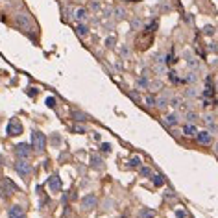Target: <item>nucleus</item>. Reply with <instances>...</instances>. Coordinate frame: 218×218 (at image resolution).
I'll return each instance as SVG.
<instances>
[{"label":"nucleus","instance_id":"nucleus-27","mask_svg":"<svg viewBox=\"0 0 218 218\" xmlns=\"http://www.w3.org/2000/svg\"><path fill=\"white\" fill-rule=\"evenodd\" d=\"M131 28H133V30H139V28H142V20H141L139 17H135V19L131 20Z\"/></svg>","mask_w":218,"mask_h":218},{"label":"nucleus","instance_id":"nucleus-38","mask_svg":"<svg viewBox=\"0 0 218 218\" xmlns=\"http://www.w3.org/2000/svg\"><path fill=\"white\" fill-rule=\"evenodd\" d=\"M187 216V213H185V211H181V209H178V211H176V218H185Z\"/></svg>","mask_w":218,"mask_h":218},{"label":"nucleus","instance_id":"nucleus-29","mask_svg":"<svg viewBox=\"0 0 218 218\" xmlns=\"http://www.w3.org/2000/svg\"><path fill=\"white\" fill-rule=\"evenodd\" d=\"M154 172H152V168H148V167H141V176L142 178H150Z\"/></svg>","mask_w":218,"mask_h":218},{"label":"nucleus","instance_id":"nucleus-37","mask_svg":"<svg viewBox=\"0 0 218 218\" xmlns=\"http://www.w3.org/2000/svg\"><path fill=\"white\" fill-rule=\"evenodd\" d=\"M46 105H48V107H56V98H52V96L46 98Z\"/></svg>","mask_w":218,"mask_h":218},{"label":"nucleus","instance_id":"nucleus-34","mask_svg":"<svg viewBox=\"0 0 218 218\" xmlns=\"http://www.w3.org/2000/svg\"><path fill=\"white\" fill-rule=\"evenodd\" d=\"M154 59H155V63H159V65H161V63H165V56H163L161 52H159V54H155V56H154Z\"/></svg>","mask_w":218,"mask_h":218},{"label":"nucleus","instance_id":"nucleus-35","mask_svg":"<svg viewBox=\"0 0 218 218\" xmlns=\"http://www.w3.org/2000/svg\"><path fill=\"white\" fill-rule=\"evenodd\" d=\"M155 28H157V22H155V20H154V22H150V24L146 26V30H148V31H155Z\"/></svg>","mask_w":218,"mask_h":218},{"label":"nucleus","instance_id":"nucleus-41","mask_svg":"<svg viewBox=\"0 0 218 218\" xmlns=\"http://www.w3.org/2000/svg\"><path fill=\"white\" fill-rule=\"evenodd\" d=\"M91 9H93V11H98V9H100V4H98V2H93V4H91Z\"/></svg>","mask_w":218,"mask_h":218},{"label":"nucleus","instance_id":"nucleus-49","mask_svg":"<svg viewBox=\"0 0 218 218\" xmlns=\"http://www.w3.org/2000/svg\"><path fill=\"white\" fill-rule=\"evenodd\" d=\"M216 89H218V81H216Z\"/></svg>","mask_w":218,"mask_h":218},{"label":"nucleus","instance_id":"nucleus-18","mask_svg":"<svg viewBox=\"0 0 218 218\" xmlns=\"http://www.w3.org/2000/svg\"><path fill=\"white\" fill-rule=\"evenodd\" d=\"M154 216H155V211L148 209V207H142L141 213H139V218H154Z\"/></svg>","mask_w":218,"mask_h":218},{"label":"nucleus","instance_id":"nucleus-8","mask_svg":"<svg viewBox=\"0 0 218 218\" xmlns=\"http://www.w3.org/2000/svg\"><path fill=\"white\" fill-rule=\"evenodd\" d=\"M196 141H198L200 144H211V142H213V135H211L207 130L196 131Z\"/></svg>","mask_w":218,"mask_h":218},{"label":"nucleus","instance_id":"nucleus-23","mask_svg":"<svg viewBox=\"0 0 218 218\" xmlns=\"http://www.w3.org/2000/svg\"><path fill=\"white\" fill-rule=\"evenodd\" d=\"M181 81H183V83H194V81H196V74H194V72H189Z\"/></svg>","mask_w":218,"mask_h":218},{"label":"nucleus","instance_id":"nucleus-40","mask_svg":"<svg viewBox=\"0 0 218 218\" xmlns=\"http://www.w3.org/2000/svg\"><path fill=\"white\" fill-rule=\"evenodd\" d=\"M102 152H111V144L104 142V144H102Z\"/></svg>","mask_w":218,"mask_h":218},{"label":"nucleus","instance_id":"nucleus-30","mask_svg":"<svg viewBox=\"0 0 218 218\" xmlns=\"http://www.w3.org/2000/svg\"><path fill=\"white\" fill-rule=\"evenodd\" d=\"M168 78H170V81H174V83H179V81H181V80L178 78V72H176V70H170V72H168Z\"/></svg>","mask_w":218,"mask_h":218},{"label":"nucleus","instance_id":"nucleus-11","mask_svg":"<svg viewBox=\"0 0 218 218\" xmlns=\"http://www.w3.org/2000/svg\"><path fill=\"white\" fill-rule=\"evenodd\" d=\"M185 61H187V65H189L191 68H194V70L200 67V61H198V59H196L191 52H185Z\"/></svg>","mask_w":218,"mask_h":218},{"label":"nucleus","instance_id":"nucleus-5","mask_svg":"<svg viewBox=\"0 0 218 218\" xmlns=\"http://www.w3.org/2000/svg\"><path fill=\"white\" fill-rule=\"evenodd\" d=\"M96 204H98V198H96L94 194H87V196H83V198H81V207H83L85 211L94 209V207H96Z\"/></svg>","mask_w":218,"mask_h":218},{"label":"nucleus","instance_id":"nucleus-21","mask_svg":"<svg viewBox=\"0 0 218 218\" xmlns=\"http://www.w3.org/2000/svg\"><path fill=\"white\" fill-rule=\"evenodd\" d=\"M185 118L189 120V124H194L200 117H198V113H194V111H187V113H185Z\"/></svg>","mask_w":218,"mask_h":218},{"label":"nucleus","instance_id":"nucleus-42","mask_svg":"<svg viewBox=\"0 0 218 218\" xmlns=\"http://www.w3.org/2000/svg\"><path fill=\"white\" fill-rule=\"evenodd\" d=\"M105 44H107V46H113V44H115V37H107Z\"/></svg>","mask_w":218,"mask_h":218},{"label":"nucleus","instance_id":"nucleus-33","mask_svg":"<svg viewBox=\"0 0 218 218\" xmlns=\"http://www.w3.org/2000/svg\"><path fill=\"white\" fill-rule=\"evenodd\" d=\"M176 61H178V59H176V56H174V54H168V56H167V59H165V63H167V65H174Z\"/></svg>","mask_w":218,"mask_h":218},{"label":"nucleus","instance_id":"nucleus-47","mask_svg":"<svg viewBox=\"0 0 218 218\" xmlns=\"http://www.w3.org/2000/svg\"><path fill=\"white\" fill-rule=\"evenodd\" d=\"M2 161H4V155H0V165H2Z\"/></svg>","mask_w":218,"mask_h":218},{"label":"nucleus","instance_id":"nucleus-9","mask_svg":"<svg viewBox=\"0 0 218 218\" xmlns=\"http://www.w3.org/2000/svg\"><path fill=\"white\" fill-rule=\"evenodd\" d=\"M7 215H9V218H24V209L20 205H11Z\"/></svg>","mask_w":218,"mask_h":218},{"label":"nucleus","instance_id":"nucleus-17","mask_svg":"<svg viewBox=\"0 0 218 218\" xmlns=\"http://www.w3.org/2000/svg\"><path fill=\"white\" fill-rule=\"evenodd\" d=\"M150 179H152V183H154L155 187H163V185H165V179H163L161 174H152Z\"/></svg>","mask_w":218,"mask_h":218},{"label":"nucleus","instance_id":"nucleus-22","mask_svg":"<svg viewBox=\"0 0 218 218\" xmlns=\"http://www.w3.org/2000/svg\"><path fill=\"white\" fill-rule=\"evenodd\" d=\"M144 102H146V107H155V96L154 94H146Z\"/></svg>","mask_w":218,"mask_h":218},{"label":"nucleus","instance_id":"nucleus-14","mask_svg":"<svg viewBox=\"0 0 218 218\" xmlns=\"http://www.w3.org/2000/svg\"><path fill=\"white\" fill-rule=\"evenodd\" d=\"M15 20H17L20 26H30V17H28V15H24V13H19V15L15 17Z\"/></svg>","mask_w":218,"mask_h":218},{"label":"nucleus","instance_id":"nucleus-2","mask_svg":"<svg viewBox=\"0 0 218 218\" xmlns=\"http://www.w3.org/2000/svg\"><path fill=\"white\" fill-rule=\"evenodd\" d=\"M6 130H7V135H11V137H19V135L22 133V124H20V120H19L17 117H13V118H9Z\"/></svg>","mask_w":218,"mask_h":218},{"label":"nucleus","instance_id":"nucleus-16","mask_svg":"<svg viewBox=\"0 0 218 218\" xmlns=\"http://www.w3.org/2000/svg\"><path fill=\"white\" fill-rule=\"evenodd\" d=\"M196 126L194 124H185V128H183V135H187V137H192V135H196Z\"/></svg>","mask_w":218,"mask_h":218},{"label":"nucleus","instance_id":"nucleus-36","mask_svg":"<svg viewBox=\"0 0 218 218\" xmlns=\"http://www.w3.org/2000/svg\"><path fill=\"white\" fill-rule=\"evenodd\" d=\"M204 33H205V35H213V33H215L213 26H205V28H204Z\"/></svg>","mask_w":218,"mask_h":218},{"label":"nucleus","instance_id":"nucleus-13","mask_svg":"<svg viewBox=\"0 0 218 218\" xmlns=\"http://www.w3.org/2000/svg\"><path fill=\"white\" fill-rule=\"evenodd\" d=\"M155 105H157V109L165 111V109L168 107V98H165V96H159V98H155Z\"/></svg>","mask_w":218,"mask_h":218},{"label":"nucleus","instance_id":"nucleus-25","mask_svg":"<svg viewBox=\"0 0 218 218\" xmlns=\"http://www.w3.org/2000/svg\"><path fill=\"white\" fill-rule=\"evenodd\" d=\"M115 17H117L118 20H122V19L126 17V9H124V7H117V9H115Z\"/></svg>","mask_w":218,"mask_h":218},{"label":"nucleus","instance_id":"nucleus-48","mask_svg":"<svg viewBox=\"0 0 218 218\" xmlns=\"http://www.w3.org/2000/svg\"><path fill=\"white\" fill-rule=\"evenodd\" d=\"M128 2H139V0H128Z\"/></svg>","mask_w":218,"mask_h":218},{"label":"nucleus","instance_id":"nucleus-10","mask_svg":"<svg viewBox=\"0 0 218 218\" xmlns=\"http://www.w3.org/2000/svg\"><path fill=\"white\" fill-rule=\"evenodd\" d=\"M178 122H179V118H178V115H176V113L167 115V117H165V120H163V124H165L167 128H176V126H178Z\"/></svg>","mask_w":218,"mask_h":218},{"label":"nucleus","instance_id":"nucleus-32","mask_svg":"<svg viewBox=\"0 0 218 218\" xmlns=\"http://www.w3.org/2000/svg\"><path fill=\"white\" fill-rule=\"evenodd\" d=\"M72 117H74L78 122H81V120H87V117H85L83 113H80V111H74V113H72Z\"/></svg>","mask_w":218,"mask_h":218},{"label":"nucleus","instance_id":"nucleus-24","mask_svg":"<svg viewBox=\"0 0 218 218\" xmlns=\"http://www.w3.org/2000/svg\"><path fill=\"white\" fill-rule=\"evenodd\" d=\"M185 96H189V98H196V96H198V89H196V87H189V89L185 91Z\"/></svg>","mask_w":218,"mask_h":218},{"label":"nucleus","instance_id":"nucleus-15","mask_svg":"<svg viewBox=\"0 0 218 218\" xmlns=\"http://www.w3.org/2000/svg\"><path fill=\"white\" fill-rule=\"evenodd\" d=\"M148 89H150L152 93L161 91V89H163V81H161V80H154V81H150V83H148Z\"/></svg>","mask_w":218,"mask_h":218},{"label":"nucleus","instance_id":"nucleus-43","mask_svg":"<svg viewBox=\"0 0 218 218\" xmlns=\"http://www.w3.org/2000/svg\"><path fill=\"white\" fill-rule=\"evenodd\" d=\"M74 131H78V133H85V128H81V126H76V128H74Z\"/></svg>","mask_w":218,"mask_h":218},{"label":"nucleus","instance_id":"nucleus-26","mask_svg":"<svg viewBox=\"0 0 218 218\" xmlns=\"http://www.w3.org/2000/svg\"><path fill=\"white\" fill-rule=\"evenodd\" d=\"M91 163H93V168H102V167H104V161H102L100 157H93Z\"/></svg>","mask_w":218,"mask_h":218},{"label":"nucleus","instance_id":"nucleus-45","mask_svg":"<svg viewBox=\"0 0 218 218\" xmlns=\"http://www.w3.org/2000/svg\"><path fill=\"white\" fill-rule=\"evenodd\" d=\"M122 56H130V50H128V48H126V46H124V48H122Z\"/></svg>","mask_w":218,"mask_h":218},{"label":"nucleus","instance_id":"nucleus-3","mask_svg":"<svg viewBox=\"0 0 218 218\" xmlns=\"http://www.w3.org/2000/svg\"><path fill=\"white\" fill-rule=\"evenodd\" d=\"M15 191H17V187H15V183H13V181H9L7 178L0 179V192H2L4 196H11Z\"/></svg>","mask_w":218,"mask_h":218},{"label":"nucleus","instance_id":"nucleus-6","mask_svg":"<svg viewBox=\"0 0 218 218\" xmlns=\"http://www.w3.org/2000/svg\"><path fill=\"white\" fill-rule=\"evenodd\" d=\"M30 144H26V142H20V144H17L15 146V154L19 155V159H28V155H30Z\"/></svg>","mask_w":218,"mask_h":218},{"label":"nucleus","instance_id":"nucleus-39","mask_svg":"<svg viewBox=\"0 0 218 218\" xmlns=\"http://www.w3.org/2000/svg\"><path fill=\"white\" fill-rule=\"evenodd\" d=\"M213 120H215L213 115H205V117H204V122H205V124H209V122H213Z\"/></svg>","mask_w":218,"mask_h":218},{"label":"nucleus","instance_id":"nucleus-4","mask_svg":"<svg viewBox=\"0 0 218 218\" xmlns=\"http://www.w3.org/2000/svg\"><path fill=\"white\" fill-rule=\"evenodd\" d=\"M15 170L20 174V176H28L31 172V165L28 163V159H19L15 163Z\"/></svg>","mask_w":218,"mask_h":218},{"label":"nucleus","instance_id":"nucleus-46","mask_svg":"<svg viewBox=\"0 0 218 218\" xmlns=\"http://www.w3.org/2000/svg\"><path fill=\"white\" fill-rule=\"evenodd\" d=\"M215 154H218V142L215 144Z\"/></svg>","mask_w":218,"mask_h":218},{"label":"nucleus","instance_id":"nucleus-7","mask_svg":"<svg viewBox=\"0 0 218 218\" xmlns=\"http://www.w3.org/2000/svg\"><path fill=\"white\" fill-rule=\"evenodd\" d=\"M48 187L52 192H61V179H59V174H52L48 178Z\"/></svg>","mask_w":218,"mask_h":218},{"label":"nucleus","instance_id":"nucleus-28","mask_svg":"<svg viewBox=\"0 0 218 218\" xmlns=\"http://www.w3.org/2000/svg\"><path fill=\"white\" fill-rule=\"evenodd\" d=\"M139 165H141V157H139V155H135V157L130 159V167H131V168H137Z\"/></svg>","mask_w":218,"mask_h":218},{"label":"nucleus","instance_id":"nucleus-20","mask_svg":"<svg viewBox=\"0 0 218 218\" xmlns=\"http://www.w3.org/2000/svg\"><path fill=\"white\" fill-rule=\"evenodd\" d=\"M76 33H78L80 37H87V35H89V28H87L85 24H78V28H76Z\"/></svg>","mask_w":218,"mask_h":218},{"label":"nucleus","instance_id":"nucleus-31","mask_svg":"<svg viewBox=\"0 0 218 218\" xmlns=\"http://www.w3.org/2000/svg\"><path fill=\"white\" fill-rule=\"evenodd\" d=\"M207 128H209V133L213 135V133H218V126H216V122L213 120V122H209L207 124Z\"/></svg>","mask_w":218,"mask_h":218},{"label":"nucleus","instance_id":"nucleus-19","mask_svg":"<svg viewBox=\"0 0 218 218\" xmlns=\"http://www.w3.org/2000/svg\"><path fill=\"white\" fill-rule=\"evenodd\" d=\"M87 17H89V11H87L85 7H80V9L76 11V19H78L80 22H81V20H85Z\"/></svg>","mask_w":218,"mask_h":218},{"label":"nucleus","instance_id":"nucleus-12","mask_svg":"<svg viewBox=\"0 0 218 218\" xmlns=\"http://www.w3.org/2000/svg\"><path fill=\"white\" fill-rule=\"evenodd\" d=\"M148 78L146 76H139L137 80H135V87H137V91H142V89H148Z\"/></svg>","mask_w":218,"mask_h":218},{"label":"nucleus","instance_id":"nucleus-1","mask_svg":"<svg viewBox=\"0 0 218 218\" xmlns=\"http://www.w3.org/2000/svg\"><path fill=\"white\" fill-rule=\"evenodd\" d=\"M31 146L37 150V152H43L44 148H46V137H44V133H41V131H31Z\"/></svg>","mask_w":218,"mask_h":218},{"label":"nucleus","instance_id":"nucleus-44","mask_svg":"<svg viewBox=\"0 0 218 218\" xmlns=\"http://www.w3.org/2000/svg\"><path fill=\"white\" fill-rule=\"evenodd\" d=\"M130 96H131L133 100H137V98H139V94H137V91H131V93H130Z\"/></svg>","mask_w":218,"mask_h":218}]
</instances>
